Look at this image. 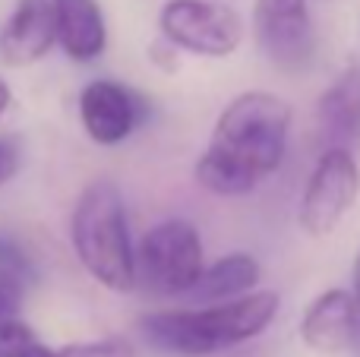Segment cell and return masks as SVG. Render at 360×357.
Returning <instances> with one entry per match:
<instances>
[{
    "mask_svg": "<svg viewBox=\"0 0 360 357\" xmlns=\"http://www.w3.org/2000/svg\"><path fill=\"white\" fill-rule=\"evenodd\" d=\"M319 139L326 149H354L360 143V63L348 67L323 92L316 108Z\"/></svg>",
    "mask_w": 360,
    "mask_h": 357,
    "instance_id": "11",
    "label": "cell"
},
{
    "mask_svg": "<svg viewBox=\"0 0 360 357\" xmlns=\"http://www.w3.org/2000/svg\"><path fill=\"white\" fill-rule=\"evenodd\" d=\"M158 29L171 44L199 57H228L240 44V16L218 0H168Z\"/></svg>",
    "mask_w": 360,
    "mask_h": 357,
    "instance_id": "4",
    "label": "cell"
},
{
    "mask_svg": "<svg viewBox=\"0 0 360 357\" xmlns=\"http://www.w3.org/2000/svg\"><path fill=\"white\" fill-rule=\"evenodd\" d=\"M300 339L323 354H342L357 345V310L354 297L345 288L319 294L300 320Z\"/></svg>",
    "mask_w": 360,
    "mask_h": 357,
    "instance_id": "10",
    "label": "cell"
},
{
    "mask_svg": "<svg viewBox=\"0 0 360 357\" xmlns=\"http://www.w3.org/2000/svg\"><path fill=\"white\" fill-rule=\"evenodd\" d=\"M278 304L281 301L275 291H253V294H240L237 301H224L205 310L149 313L143 316L139 329H143L146 342L158 351L205 357L228 351V348L266 332L278 313Z\"/></svg>",
    "mask_w": 360,
    "mask_h": 357,
    "instance_id": "2",
    "label": "cell"
},
{
    "mask_svg": "<svg viewBox=\"0 0 360 357\" xmlns=\"http://www.w3.org/2000/svg\"><path fill=\"white\" fill-rule=\"evenodd\" d=\"M22 294H25V282H22V278H16L13 272L0 269V320L16 316L19 304H22Z\"/></svg>",
    "mask_w": 360,
    "mask_h": 357,
    "instance_id": "17",
    "label": "cell"
},
{
    "mask_svg": "<svg viewBox=\"0 0 360 357\" xmlns=\"http://www.w3.org/2000/svg\"><path fill=\"white\" fill-rule=\"evenodd\" d=\"M54 357H133V345L127 339H98V342H79L67 345Z\"/></svg>",
    "mask_w": 360,
    "mask_h": 357,
    "instance_id": "15",
    "label": "cell"
},
{
    "mask_svg": "<svg viewBox=\"0 0 360 357\" xmlns=\"http://www.w3.org/2000/svg\"><path fill=\"white\" fill-rule=\"evenodd\" d=\"M57 41L73 60L86 63L105 51L108 29L98 0H51Z\"/></svg>",
    "mask_w": 360,
    "mask_h": 357,
    "instance_id": "12",
    "label": "cell"
},
{
    "mask_svg": "<svg viewBox=\"0 0 360 357\" xmlns=\"http://www.w3.org/2000/svg\"><path fill=\"white\" fill-rule=\"evenodd\" d=\"M0 269L13 272V275L22 278L25 285L35 282V263H32V257L22 250V244L6 231H0Z\"/></svg>",
    "mask_w": 360,
    "mask_h": 357,
    "instance_id": "14",
    "label": "cell"
},
{
    "mask_svg": "<svg viewBox=\"0 0 360 357\" xmlns=\"http://www.w3.org/2000/svg\"><path fill=\"white\" fill-rule=\"evenodd\" d=\"M73 247L89 275L111 291H130L136 285V253L127 231L120 190L111 181H92L73 209Z\"/></svg>",
    "mask_w": 360,
    "mask_h": 357,
    "instance_id": "3",
    "label": "cell"
},
{
    "mask_svg": "<svg viewBox=\"0 0 360 357\" xmlns=\"http://www.w3.org/2000/svg\"><path fill=\"white\" fill-rule=\"evenodd\" d=\"M139 272L162 294H186L202 272V240L184 219L149 228L139 244Z\"/></svg>",
    "mask_w": 360,
    "mask_h": 357,
    "instance_id": "5",
    "label": "cell"
},
{
    "mask_svg": "<svg viewBox=\"0 0 360 357\" xmlns=\"http://www.w3.org/2000/svg\"><path fill=\"white\" fill-rule=\"evenodd\" d=\"M291 105L275 92H243L221 111L196 162V181L209 193L243 196L275 174L288 149Z\"/></svg>",
    "mask_w": 360,
    "mask_h": 357,
    "instance_id": "1",
    "label": "cell"
},
{
    "mask_svg": "<svg viewBox=\"0 0 360 357\" xmlns=\"http://www.w3.org/2000/svg\"><path fill=\"white\" fill-rule=\"evenodd\" d=\"M10 101H13V92H10V86H6V82L0 79V117H4V114L10 111Z\"/></svg>",
    "mask_w": 360,
    "mask_h": 357,
    "instance_id": "20",
    "label": "cell"
},
{
    "mask_svg": "<svg viewBox=\"0 0 360 357\" xmlns=\"http://www.w3.org/2000/svg\"><path fill=\"white\" fill-rule=\"evenodd\" d=\"M354 310H357V348H360V253H357V263H354Z\"/></svg>",
    "mask_w": 360,
    "mask_h": 357,
    "instance_id": "19",
    "label": "cell"
},
{
    "mask_svg": "<svg viewBox=\"0 0 360 357\" xmlns=\"http://www.w3.org/2000/svg\"><path fill=\"white\" fill-rule=\"evenodd\" d=\"M57 41L51 0H16L0 29V60L6 67H29L41 60Z\"/></svg>",
    "mask_w": 360,
    "mask_h": 357,
    "instance_id": "8",
    "label": "cell"
},
{
    "mask_svg": "<svg viewBox=\"0 0 360 357\" xmlns=\"http://www.w3.org/2000/svg\"><path fill=\"white\" fill-rule=\"evenodd\" d=\"M16 168H19V155H16V149H13V143L0 139V187L16 174Z\"/></svg>",
    "mask_w": 360,
    "mask_h": 357,
    "instance_id": "18",
    "label": "cell"
},
{
    "mask_svg": "<svg viewBox=\"0 0 360 357\" xmlns=\"http://www.w3.org/2000/svg\"><path fill=\"white\" fill-rule=\"evenodd\" d=\"M256 282H259V263L250 253H231V257L218 259L215 266L199 272V278L193 282V288L186 294L193 301L218 304L247 294L250 288H256Z\"/></svg>",
    "mask_w": 360,
    "mask_h": 357,
    "instance_id": "13",
    "label": "cell"
},
{
    "mask_svg": "<svg viewBox=\"0 0 360 357\" xmlns=\"http://www.w3.org/2000/svg\"><path fill=\"white\" fill-rule=\"evenodd\" d=\"M256 41L275 67L300 73L316 57V32L307 0H256Z\"/></svg>",
    "mask_w": 360,
    "mask_h": 357,
    "instance_id": "7",
    "label": "cell"
},
{
    "mask_svg": "<svg viewBox=\"0 0 360 357\" xmlns=\"http://www.w3.org/2000/svg\"><path fill=\"white\" fill-rule=\"evenodd\" d=\"M38 335L19 320H0V357H19Z\"/></svg>",
    "mask_w": 360,
    "mask_h": 357,
    "instance_id": "16",
    "label": "cell"
},
{
    "mask_svg": "<svg viewBox=\"0 0 360 357\" xmlns=\"http://www.w3.org/2000/svg\"><path fill=\"white\" fill-rule=\"evenodd\" d=\"M360 193V171L348 149H326L307 181L300 200V228L307 234H329L348 215Z\"/></svg>",
    "mask_w": 360,
    "mask_h": 357,
    "instance_id": "6",
    "label": "cell"
},
{
    "mask_svg": "<svg viewBox=\"0 0 360 357\" xmlns=\"http://www.w3.org/2000/svg\"><path fill=\"white\" fill-rule=\"evenodd\" d=\"M79 117L95 143L114 145L130 136L136 126V98L120 82L95 79L79 95Z\"/></svg>",
    "mask_w": 360,
    "mask_h": 357,
    "instance_id": "9",
    "label": "cell"
}]
</instances>
